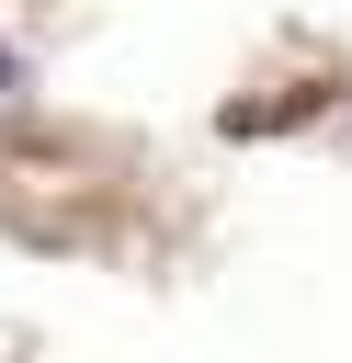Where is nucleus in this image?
I'll use <instances>...</instances> for the list:
<instances>
[{
  "instance_id": "obj_1",
  "label": "nucleus",
  "mask_w": 352,
  "mask_h": 363,
  "mask_svg": "<svg viewBox=\"0 0 352 363\" xmlns=\"http://www.w3.org/2000/svg\"><path fill=\"white\" fill-rule=\"evenodd\" d=\"M0 91H11V45H0Z\"/></svg>"
}]
</instances>
